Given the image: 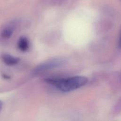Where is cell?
Segmentation results:
<instances>
[{
    "instance_id": "obj_4",
    "label": "cell",
    "mask_w": 121,
    "mask_h": 121,
    "mask_svg": "<svg viewBox=\"0 0 121 121\" xmlns=\"http://www.w3.org/2000/svg\"><path fill=\"white\" fill-rule=\"evenodd\" d=\"M14 30V26L13 24L6 26L1 32V36L4 38H10Z\"/></svg>"
},
{
    "instance_id": "obj_6",
    "label": "cell",
    "mask_w": 121,
    "mask_h": 121,
    "mask_svg": "<svg viewBox=\"0 0 121 121\" xmlns=\"http://www.w3.org/2000/svg\"><path fill=\"white\" fill-rule=\"evenodd\" d=\"M2 106H3V103L0 100V112H1L2 108Z\"/></svg>"
},
{
    "instance_id": "obj_1",
    "label": "cell",
    "mask_w": 121,
    "mask_h": 121,
    "mask_svg": "<svg viewBox=\"0 0 121 121\" xmlns=\"http://www.w3.org/2000/svg\"><path fill=\"white\" fill-rule=\"evenodd\" d=\"M87 78L84 76H73L65 78H48L45 81L62 92H69L84 86Z\"/></svg>"
},
{
    "instance_id": "obj_2",
    "label": "cell",
    "mask_w": 121,
    "mask_h": 121,
    "mask_svg": "<svg viewBox=\"0 0 121 121\" xmlns=\"http://www.w3.org/2000/svg\"><path fill=\"white\" fill-rule=\"evenodd\" d=\"M66 62V59L62 57H57L51 59L37 66L34 69V72L35 74H37L60 67L64 65Z\"/></svg>"
},
{
    "instance_id": "obj_3",
    "label": "cell",
    "mask_w": 121,
    "mask_h": 121,
    "mask_svg": "<svg viewBox=\"0 0 121 121\" xmlns=\"http://www.w3.org/2000/svg\"><path fill=\"white\" fill-rule=\"evenodd\" d=\"M1 59L6 64L9 66L14 65L17 64L20 60L19 58L15 57L6 53L2 54Z\"/></svg>"
},
{
    "instance_id": "obj_5",
    "label": "cell",
    "mask_w": 121,
    "mask_h": 121,
    "mask_svg": "<svg viewBox=\"0 0 121 121\" xmlns=\"http://www.w3.org/2000/svg\"><path fill=\"white\" fill-rule=\"evenodd\" d=\"M17 46L20 51L22 52L26 51L29 47V43L27 39L25 37H21L18 41Z\"/></svg>"
},
{
    "instance_id": "obj_7",
    "label": "cell",
    "mask_w": 121,
    "mask_h": 121,
    "mask_svg": "<svg viewBox=\"0 0 121 121\" xmlns=\"http://www.w3.org/2000/svg\"><path fill=\"white\" fill-rule=\"evenodd\" d=\"M119 47H120V48L121 47V35H120V39H119Z\"/></svg>"
}]
</instances>
